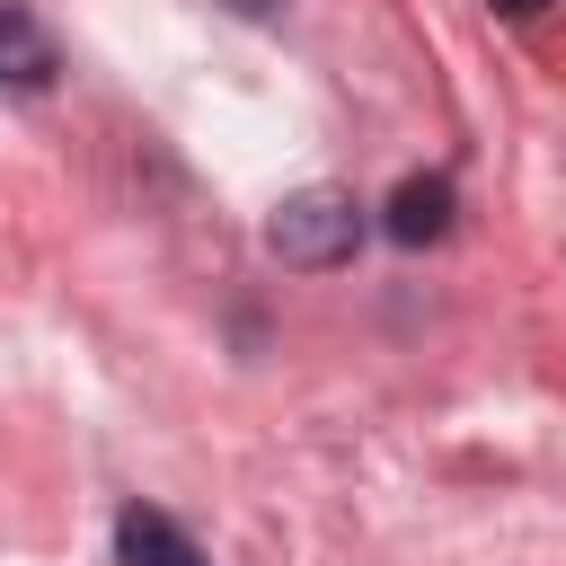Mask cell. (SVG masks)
I'll return each mask as SVG.
<instances>
[{
    "label": "cell",
    "mask_w": 566,
    "mask_h": 566,
    "mask_svg": "<svg viewBox=\"0 0 566 566\" xmlns=\"http://www.w3.org/2000/svg\"><path fill=\"white\" fill-rule=\"evenodd\" d=\"M265 248H274L292 274H327V265H345V256L363 248V212H354L345 186H301V195H283V203L265 212Z\"/></svg>",
    "instance_id": "1"
},
{
    "label": "cell",
    "mask_w": 566,
    "mask_h": 566,
    "mask_svg": "<svg viewBox=\"0 0 566 566\" xmlns=\"http://www.w3.org/2000/svg\"><path fill=\"white\" fill-rule=\"evenodd\" d=\"M53 80H62V53L44 18L27 0H0V88H53Z\"/></svg>",
    "instance_id": "2"
},
{
    "label": "cell",
    "mask_w": 566,
    "mask_h": 566,
    "mask_svg": "<svg viewBox=\"0 0 566 566\" xmlns=\"http://www.w3.org/2000/svg\"><path fill=\"white\" fill-rule=\"evenodd\" d=\"M451 203H460V195H451V177H442V168H424V177H407V186L389 195L380 230H389L398 248H433V239L451 230Z\"/></svg>",
    "instance_id": "3"
},
{
    "label": "cell",
    "mask_w": 566,
    "mask_h": 566,
    "mask_svg": "<svg viewBox=\"0 0 566 566\" xmlns=\"http://www.w3.org/2000/svg\"><path fill=\"white\" fill-rule=\"evenodd\" d=\"M115 557H124V566H203V548H195L159 504H124V513H115Z\"/></svg>",
    "instance_id": "4"
},
{
    "label": "cell",
    "mask_w": 566,
    "mask_h": 566,
    "mask_svg": "<svg viewBox=\"0 0 566 566\" xmlns=\"http://www.w3.org/2000/svg\"><path fill=\"white\" fill-rule=\"evenodd\" d=\"M486 9H495V18H539L548 0H486Z\"/></svg>",
    "instance_id": "5"
},
{
    "label": "cell",
    "mask_w": 566,
    "mask_h": 566,
    "mask_svg": "<svg viewBox=\"0 0 566 566\" xmlns=\"http://www.w3.org/2000/svg\"><path fill=\"white\" fill-rule=\"evenodd\" d=\"M221 9H239V18H274L283 0H221Z\"/></svg>",
    "instance_id": "6"
}]
</instances>
